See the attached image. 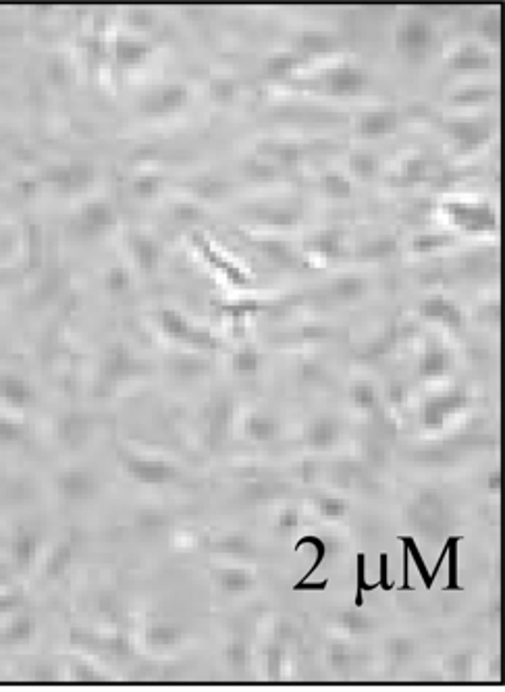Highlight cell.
<instances>
[{
    "mask_svg": "<svg viewBox=\"0 0 505 692\" xmlns=\"http://www.w3.org/2000/svg\"><path fill=\"white\" fill-rule=\"evenodd\" d=\"M441 210L455 229L470 235H484L499 229L495 206L482 200H447L443 202Z\"/></svg>",
    "mask_w": 505,
    "mask_h": 692,
    "instance_id": "1",
    "label": "cell"
},
{
    "mask_svg": "<svg viewBox=\"0 0 505 692\" xmlns=\"http://www.w3.org/2000/svg\"><path fill=\"white\" fill-rule=\"evenodd\" d=\"M434 46V29L429 19L410 15L400 23L395 31V48L405 63L420 65L429 58Z\"/></svg>",
    "mask_w": 505,
    "mask_h": 692,
    "instance_id": "2",
    "label": "cell"
},
{
    "mask_svg": "<svg viewBox=\"0 0 505 692\" xmlns=\"http://www.w3.org/2000/svg\"><path fill=\"white\" fill-rule=\"evenodd\" d=\"M321 83L333 96H360L368 88V73L358 65L341 63L325 71Z\"/></svg>",
    "mask_w": 505,
    "mask_h": 692,
    "instance_id": "3",
    "label": "cell"
},
{
    "mask_svg": "<svg viewBox=\"0 0 505 692\" xmlns=\"http://www.w3.org/2000/svg\"><path fill=\"white\" fill-rule=\"evenodd\" d=\"M400 123H402V117L391 106L364 110L355 119V133L364 140H379V137L393 135L400 129Z\"/></svg>",
    "mask_w": 505,
    "mask_h": 692,
    "instance_id": "4",
    "label": "cell"
},
{
    "mask_svg": "<svg viewBox=\"0 0 505 692\" xmlns=\"http://www.w3.org/2000/svg\"><path fill=\"white\" fill-rule=\"evenodd\" d=\"M418 314L425 320L439 323V325L452 327V329H459L464 325V310L457 306L454 300H449L441 293L425 298L418 306Z\"/></svg>",
    "mask_w": 505,
    "mask_h": 692,
    "instance_id": "5",
    "label": "cell"
},
{
    "mask_svg": "<svg viewBox=\"0 0 505 692\" xmlns=\"http://www.w3.org/2000/svg\"><path fill=\"white\" fill-rule=\"evenodd\" d=\"M447 67L454 71H489L493 67V54L480 44H459L449 56Z\"/></svg>",
    "mask_w": 505,
    "mask_h": 692,
    "instance_id": "6",
    "label": "cell"
},
{
    "mask_svg": "<svg viewBox=\"0 0 505 692\" xmlns=\"http://www.w3.org/2000/svg\"><path fill=\"white\" fill-rule=\"evenodd\" d=\"M306 252L321 260L341 256L343 252V235L337 229H323L306 239Z\"/></svg>",
    "mask_w": 505,
    "mask_h": 692,
    "instance_id": "7",
    "label": "cell"
},
{
    "mask_svg": "<svg viewBox=\"0 0 505 692\" xmlns=\"http://www.w3.org/2000/svg\"><path fill=\"white\" fill-rule=\"evenodd\" d=\"M449 133L455 137V142L464 148H479L486 144L493 135V131L484 123H474V121H455L449 123Z\"/></svg>",
    "mask_w": 505,
    "mask_h": 692,
    "instance_id": "8",
    "label": "cell"
},
{
    "mask_svg": "<svg viewBox=\"0 0 505 692\" xmlns=\"http://www.w3.org/2000/svg\"><path fill=\"white\" fill-rule=\"evenodd\" d=\"M447 370H449V356H447L445 350H441L437 345L427 347L422 352L420 360H418V366H416V372H418L420 379H439Z\"/></svg>",
    "mask_w": 505,
    "mask_h": 692,
    "instance_id": "9",
    "label": "cell"
},
{
    "mask_svg": "<svg viewBox=\"0 0 505 692\" xmlns=\"http://www.w3.org/2000/svg\"><path fill=\"white\" fill-rule=\"evenodd\" d=\"M303 63H306V56H302L298 51L275 52L266 61V75L273 77V79L291 77L302 67Z\"/></svg>",
    "mask_w": 505,
    "mask_h": 692,
    "instance_id": "10",
    "label": "cell"
},
{
    "mask_svg": "<svg viewBox=\"0 0 505 692\" xmlns=\"http://www.w3.org/2000/svg\"><path fill=\"white\" fill-rule=\"evenodd\" d=\"M333 46H335V40L328 33L316 31V29H308V31H302L298 36L296 51L308 58L310 54H323V52L333 51Z\"/></svg>",
    "mask_w": 505,
    "mask_h": 692,
    "instance_id": "11",
    "label": "cell"
},
{
    "mask_svg": "<svg viewBox=\"0 0 505 692\" xmlns=\"http://www.w3.org/2000/svg\"><path fill=\"white\" fill-rule=\"evenodd\" d=\"M321 189L330 196V198H337V200H345L352 196V181L348 179L345 175L337 173V171H328L321 177Z\"/></svg>",
    "mask_w": 505,
    "mask_h": 692,
    "instance_id": "12",
    "label": "cell"
},
{
    "mask_svg": "<svg viewBox=\"0 0 505 692\" xmlns=\"http://www.w3.org/2000/svg\"><path fill=\"white\" fill-rule=\"evenodd\" d=\"M269 154H271V158L277 160L278 164H283V167H287V169L298 167V164L303 160V150L298 146V144H293V142L275 144V146L269 150Z\"/></svg>",
    "mask_w": 505,
    "mask_h": 692,
    "instance_id": "13",
    "label": "cell"
},
{
    "mask_svg": "<svg viewBox=\"0 0 505 692\" xmlns=\"http://www.w3.org/2000/svg\"><path fill=\"white\" fill-rule=\"evenodd\" d=\"M350 169L358 179H373L379 173V160L370 152H355L350 158Z\"/></svg>",
    "mask_w": 505,
    "mask_h": 692,
    "instance_id": "14",
    "label": "cell"
},
{
    "mask_svg": "<svg viewBox=\"0 0 505 692\" xmlns=\"http://www.w3.org/2000/svg\"><path fill=\"white\" fill-rule=\"evenodd\" d=\"M366 281L360 277H341L333 283V291L341 300H358L366 293Z\"/></svg>",
    "mask_w": 505,
    "mask_h": 692,
    "instance_id": "15",
    "label": "cell"
},
{
    "mask_svg": "<svg viewBox=\"0 0 505 692\" xmlns=\"http://www.w3.org/2000/svg\"><path fill=\"white\" fill-rule=\"evenodd\" d=\"M454 239L449 235H441V233H422V235H416L414 237V243H412V250L418 252V254H429L432 250H439V248H445L449 246Z\"/></svg>",
    "mask_w": 505,
    "mask_h": 692,
    "instance_id": "16",
    "label": "cell"
},
{
    "mask_svg": "<svg viewBox=\"0 0 505 692\" xmlns=\"http://www.w3.org/2000/svg\"><path fill=\"white\" fill-rule=\"evenodd\" d=\"M262 366V356L256 347H244L237 356H235V368L239 374H256Z\"/></svg>",
    "mask_w": 505,
    "mask_h": 692,
    "instance_id": "17",
    "label": "cell"
},
{
    "mask_svg": "<svg viewBox=\"0 0 505 692\" xmlns=\"http://www.w3.org/2000/svg\"><path fill=\"white\" fill-rule=\"evenodd\" d=\"M427 169H429V162H427L422 156H414V158H407V160L404 162V171H402V175H404L407 181L422 179L425 173H427Z\"/></svg>",
    "mask_w": 505,
    "mask_h": 692,
    "instance_id": "18",
    "label": "cell"
},
{
    "mask_svg": "<svg viewBox=\"0 0 505 692\" xmlns=\"http://www.w3.org/2000/svg\"><path fill=\"white\" fill-rule=\"evenodd\" d=\"M480 33L491 42V44H497L499 40V15L495 11L486 13L480 21Z\"/></svg>",
    "mask_w": 505,
    "mask_h": 692,
    "instance_id": "19",
    "label": "cell"
},
{
    "mask_svg": "<svg viewBox=\"0 0 505 692\" xmlns=\"http://www.w3.org/2000/svg\"><path fill=\"white\" fill-rule=\"evenodd\" d=\"M352 397H354V402L355 404H360V406H373L375 404V399H377V391H375V387L370 383H355L354 384V391H352Z\"/></svg>",
    "mask_w": 505,
    "mask_h": 692,
    "instance_id": "20",
    "label": "cell"
},
{
    "mask_svg": "<svg viewBox=\"0 0 505 692\" xmlns=\"http://www.w3.org/2000/svg\"><path fill=\"white\" fill-rule=\"evenodd\" d=\"M266 256L271 258V260H275V262H278V264H289L291 262V252H289V248L287 246H283V243H277V241H271V243H266Z\"/></svg>",
    "mask_w": 505,
    "mask_h": 692,
    "instance_id": "21",
    "label": "cell"
}]
</instances>
